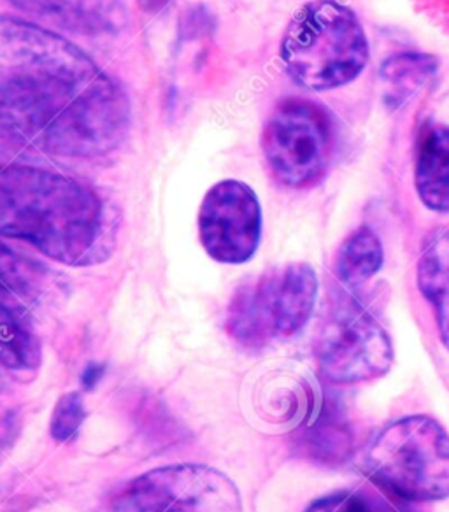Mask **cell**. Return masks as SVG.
<instances>
[{
  "mask_svg": "<svg viewBox=\"0 0 449 512\" xmlns=\"http://www.w3.org/2000/svg\"><path fill=\"white\" fill-rule=\"evenodd\" d=\"M372 483L407 502L449 498V434L430 416H407L383 428L362 455Z\"/></svg>",
  "mask_w": 449,
  "mask_h": 512,
  "instance_id": "4",
  "label": "cell"
},
{
  "mask_svg": "<svg viewBox=\"0 0 449 512\" xmlns=\"http://www.w3.org/2000/svg\"><path fill=\"white\" fill-rule=\"evenodd\" d=\"M334 150L332 120L311 100L290 97L274 107L262 134L272 176L288 188H307L323 178Z\"/></svg>",
  "mask_w": 449,
  "mask_h": 512,
  "instance_id": "7",
  "label": "cell"
},
{
  "mask_svg": "<svg viewBox=\"0 0 449 512\" xmlns=\"http://www.w3.org/2000/svg\"><path fill=\"white\" fill-rule=\"evenodd\" d=\"M304 441L307 451L323 462H343L353 449L348 423L330 404H323L311 425H307Z\"/></svg>",
  "mask_w": 449,
  "mask_h": 512,
  "instance_id": "16",
  "label": "cell"
},
{
  "mask_svg": "<svg viewBox=\"0 0 449 512\" xmlns=\"http://www.w3.org/2000/svg\"><path fill=\"white\" fill-rule=\"evenodd\" d=\"M43 358L36 335L22 321L0 311V363L13 372H34Z\"/></svg>",
  "mask_w": 449,
  "mask_h": 512,
  "instance_id": "17",
  "label": "cell"
},
{
  "mask_svg": "<svg viewBox=\"0 0 449 512\" xmlns=\"http://www.w3.org/2000/svg\"><path fill=\"white\" fill-rule=\"evenodd\" d=\"M306 512H378L376 507L357 493L351 491H337L327 497L314 500L307 507Z\"/></svg>",
  "mask_w": 449,
  "mask_h": 512,
  "instance_id": "19",
  "label": "cell"
},
{
  "mask_svg": "<svg viewBox=\"0 0 449 512\" xmlns=\"http://www.w3.org/2000/svg\"><path fill=\"white\" fill-rule=\"evenodd\" d=\"M86 420V409L78 392L65 393L51 416V437L57 442H69L76 437Z\"/></svg>",
  "mask_w": 449,
  "mask_h": 512,
  "instance_id": "18",
  "label": "cell"
},
{
  "mask_svg": "<svg viewBox=\"0 0 449 512\" xmlns=\"http://www.w3.org/2000/svg\"><path fill=\"white\" fill-rule=\"evenodd\" d=\"M316 299L318 276L311 265H281L237 288L225 327L244 348H264L299 334L313 314Z\"/></svg>",
  "mask_w": 449,
  "mask_h": 512,
  "instance_id": "5",
  "label": "cell"
},
{
  "mask_svg": "<svg viewBox=\"0 0 449 512\" xmlns=\"http://www.w3.org/2000/svg\"><path fill=\"white\" fill-rule=\"evenodd\" d=\"M122 86L69 39L0 18V139L60 158H99L129 134Z\"/></svg>",
  "mask_w": 449,
  "mask_h": 512,
  "instance_id": "1",
  "label": "cell"
},
{
  "mask_svg": "<svg viewBox=\"0 0 449 512\" xmlns=\"http://www.w3.org/2000/svg\"><path fill=\"white\" fill-rule=\"evenodd\" d=\"M414 185L421 202L434 213H449V127L428 123L416 144Z\"/></svg>",
  "mask_w": 449,
  "mask_h": 512,
  "instance_id": "11",
  "label": "cell"
},
{
  "mask_svg": "<svg viewBox=\"0 0 449 512\" xmlns=\"http://www.w3.org/2000/svg\"><path fill=\"white\" fill-rule=\"evenodd\" d=\"M439 69V60L428 53H399L386 58L381 65V81L385 86V104L390 109H399L414 93L420 92Z\"/></svg>",
  "mask_w": 449,
  "mask_h": 512,
  "instance_id": "14",
  "label": "cell"
},
{
  "mask_svg": "<svg viewBox=\"0 0 449 512\" xmlns=\"http://www.w3.org/2000/svg\"><path fill=\"white\" fill-rule=\"evenodd\" d=\"M385 262L383 244L369 227H360L337 253V276L346 286H360L374 278Z\"/></svg>",
  "mask_w": 449,
  "mask_h": 512,
  "instance_id": "15",
  "label": "cell"
},
{
  "mask_svg": "<svg viewBox=\"0 0 449 512\" xmlns=\"http://www.w3.org/2000/svg\"><path fill=\"white\" fill-rule=\"evenodd\" d=\"M29 15L81 34H106L123 20L120 0H11Z\"/></svg>",
  "mask_w": 449,
  "mask_h": 512,
  "instance_id": "12",
  "label": "cell"
},
{
  "mask_svg": "<svg viewBox=\"0 0 449 512\" xmlns=\"http://www.w3.org/2000/svg\"><path fill=\"white\" fill-rule=\"evenodd\" d=\"M314 356L323 376L337 384L374 381L393 365L385 327L353 297L330 300L314 337Z\"/></svg>",
  "mask_w": 449,
  "mask_h": 512,
  "instance_id": "6",
  "label": "cell"
},
{
  "mask_svg": "<svg viewBox=\"0 0 449 512\" xmlns=\"http://www.w3.org/2000/svg\"><path fill=\"white\" fill-rule=\"evenodd\" d=\"M169 4V0H143V6L148 13H158Z\"/></svg>",
  "mask_w": 449,
  "mask_h": 512,
  "instance_id": "21",
  "label": "cell"
},
{
  "mask_svg": "<svg viewBox=\"0 0 449 512\" xmlns=\"http://www.w3.org/2000/svg\"><path fill=\"white\" fill-rule=\"evenodd\" d=\"M104 372H106V367L100 365V363H92V365L86 367L83 376H81V384H83L86 392H90L99 384L100 379L104 376Z\"/></svg>",
  "mask_w": 449,
  "mask_h": 512,
  "instance_id": "20",
  "label": "cell"
},
{
  "mask_svg": "<svg viewBox=\"0 0 449 512\" xmlns=\"http://www.w3.org/2000/svg\"><path fill=\"white\" fill-rule=\"evenodd\" d=\"M364 25L337 0H311L293 15L281 41L288 76L313 92L348 85L369 64Z\"/></svg>",
  "mask_w": 449,
  "mask_h": 512,
  "instance_id": "3",
  "label": "cell"
},
{
  "mask_svg": "<svg viewBox=\"0 0 449 512\" xmlns=\"http://www.w3.org/2000/svg\"><path fill=\"white\" fill-rule=\"evenodd\" d=\"M418 288L432 306L441 334L449 351V227L428 239L418 260Z\"/></svg>",
  "mask_w": 449,
  "mask_h": 512,
  "instance_id": "13",
  "label": "cell"
},
{
  "mask_svg": "<svg viewBox=\"0 0 449 512\" xmlns=\"http://www.w3.org/2000/svg\"><path fill=\"white\" fill-rule=\"evenodd\" d=\"M111 512H243L236 483L207 465H171L132 479Z\"/></svg>",
  "mask_w": 449,
  "mask_h": 512,
  "instance_id": "8",
  "label": "cell"
},
{
  "mask_svg": "<svg viewBox=\"0 0 449 512\" xmlns=\"http://www.w3.org/2000/svg\"><path fill=\"white\" fill-rule=\"evenodd\" d=\"M50 286L46 265L0 242V311L23 323L43 306Z\"/></svg>",
  "mask_w": 449,
  "mask_h": 512,
  "instance_id": "10",
  "label": "cell"
},
{
  "mask_svg": "<svg viewBox=\"0 0 449 512\" xmlns=\"http://www.w3.org/2000/svg\"><path fill=\"white\" fill-rule=\"evenodd\" d=\"M199 235L216 262H250L262 241V207L251 186L223 179L207 190L199 211Z\"/></svg>",
  "mask_w": 449,
  "mask_h": 512,
  "instance_id": "9",
  "label": "cell"
},
{
  "mask_svg": "<svg viewBox=\"0 0 449 512\" xmlns=\"http://www.w3.org/2000/svg\"><path fill=\"white\" fill-rule=\"evenodd\" d=\"M104 202L90 186L32 165H0V235L32 244L58 264L83 267L107 255Z\"/></svg>",
  "mask_w": 449,
  "mask_h": 512,
  "instance_id": "2",
  "label": "cell"
}]
</instances>
